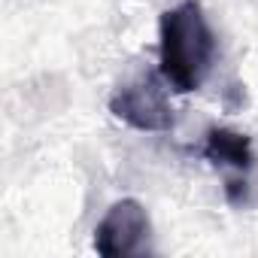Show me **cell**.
I'll list each match as a JSON object with an SVG mask.
<instances>
[{"label": "cell", "instance_id": "obj_1", "mask_svg": "<svg viewBox=\"0 0 258 258\" xmlns=\"http://www.w3.org/2000/svg\"><path fill=\"white\" fill-rule=\"evenodd\" d=\"M216 61V37L198 0H182L161 16L158 28V73L179 91H198Z\"/></svg>", "mask_w": 258, "mask_h": 258}, {"label": "cell", "instance_id": "obj_2", "mask_svg": "<svg viewBox=\"0 0 258 258\" xmlns=\"http://www.w3.org/2000/svg\"><path fill=\"white\" fill-rule=\"evenodd\" d=\"M167 91L170 85L161 73H143L112 94L109 109L137 131H167L173 124V106Z\"/></svg>", "mask_w": 258, "mask_h": 258}, {"label": "cell", "instance_id": "obj_3", "mask_svg": "<svg viewBox=\"0 0 258 258\" xmlns=\"http://www.w3.org/2000/svg\"><path fill=\"white\" fill-rule=\"evenodd\" d=\"M152 222L140 201L124 198L106 210L94 231V249L103 258H131L152 252Z\"/></svg>", "mask_w": 258, "mask_h": 258}, {"label": "cell", "instance_id": "obj_4", "mask_svg": "<svg viewBox=\"0 0 258 258\" xmlns=\"http://www.w3.org/2000/svg\"><path fill=\"white\" fill-rule=\"evenodd\" d=\"M204 155L216 167H231L237 173H249L255 167V149L246 134H237L231 127H210Z\"/></svg>", "mask_w": 258, "mask_h": 258}]
</instances>
